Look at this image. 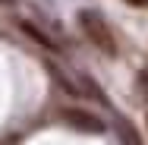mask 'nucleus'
I'll list each match as a JSON object with an SVG mask.
<instances>
[{"label": "nucleus", "instance_id": "f257e3e1", "mask_svg": "<svg viewBox=\"0 0 148 145\" xmlns=\"http://www.w3.org/2000/svg\"><path fill=\"white\" fill-rule=\"evenodd\" d=\"M79 25H82V32L88 35L91 41L104 51V54H117V44H114V35H110V29H107V22L98 16V13H91V10H82L79 13Z\"/></svg>", "mask_w": 148, "mask_h": 145}, {"label": "nucleus", "instance_id": "f03ea898", "mask_svg": "<svg viewBox=\"0 0 148 145\" xmlns=\"http://www.w3.org/2000/svg\"><path fill=\"white\" fill-rule=\"evenodd\" d=\"M66 123H73L76 129H85V133H101V120L98 117H91V114H85V111H66Z\"/></svg>", "mask_w": 148, "mask_h": 145}, {"label": "nucleus", "instance_id": "7ed1b4c3", "mask_svg": "<svg viewBox=\"0 0 148 145\" xmlns=\"http://www.w3.org/2000/svg\"><path fill=\"white\" fill-rule=\"evenodd\" d=\"M120 139H123V145H142V139H139V133L132 129V123H120Z\"/></svg>", "mask_w": 148, "mask_h": 145}, {"label": "nucleus", "instance_id": "20e7f679", "mask_svg": "<svg viewBox=\"0 0 148 145\" xmlns=\"http://www.w3.org/2000/svg\"><path fill=\"white\" fill-rule=\"evenodd\" d=\"M22 32H25V35H32V38H35L38 44H44V47H54V41H51V38H47L44 32H38L35 25H32V22H22Z\"/></svg>", "mask_w": 148, "mask_h": 145}, {"label": "nucleus", "instance_id": "39448f33", "mask_svg": "<svg viewBox=\"0 0 148 145\" xmlns=\"http://www.w3.org/2000/svg\"><path fill=\"white\" fill-rule=\"evenodd\" d=\"M126 3H132V6H148V0H126Z\"/></svg>", "mask_w": 148, "mask_h": 145}]
</instances>
